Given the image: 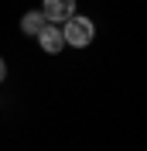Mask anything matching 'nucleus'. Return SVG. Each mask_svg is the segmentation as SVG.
<instances>
[{"label":"nucleus","instance_id":"nucleus-5","mask_svg":"<svg viewBox=\"0 0 147 151\" xmlns=\"http://www.w3.org/2000/svg\"><path fill=\"white\" fill-rule=\"evenodd\" d=\"M7 79V62H4V55H0V83Z\"/></svg>","mask_w":147,"mask_h":151},{"label":"nucleus","instance_id":"nucleus-2","mask_svg":"<svg viewBox=\"0 0 147 151\" xmlns=\"http://www.w3.org/2000/svg\"><path fill=\"white\" fill-rule=\"evenodd\" d=\"M41 14L48 24H62L75 14V0H41Z\"/></svg>","mask_w":147,"mask_h":151},{"label":"nucleus","instance_id":"nucleus-3","mask_svg":"<svg viewBox=\"0 0 147 151\" xmlns=\"http://www.w3.org/2000/svg\"><path fill=\"white\" fill-rule=\"evenodd\" d=\"M34 38H38V45L45 48L48 55H58V52L65 48V38H62V28H58V24H45Z\"/></svg>","mask_w":147,"mask_h":151},{"label":"nucleus","instance_id":"nucleus-4","mask_svg":"<svg viewBox=\"0 0 147 151\" xmlns=\"http://www.w3.org/2000/svg\"><path fill=\"white\" fill-rule=\"evenodd\" d=\"M45 24H48V21H45V14H41V10H31V14H24V17H21V31H24V35H31V38L45 28Z\"/></svg>","mask_w":147,"mask_h":151},{"label":"nucleus","instance_id":"nucleus-1","mask_svg":"<svg viewBox=\"0 0 147 151\" xmlns=\"http://www.w3.org/2000/svg\"><path fill=\"white\" fill-rule=\"evenodd\" d=\"M92 35H96V24H92L89 17H69L62 21V38H65V45H72V48H86L92 41Z\"/></svg>","mask_w":147,"mask_h":151}]
</instances>
